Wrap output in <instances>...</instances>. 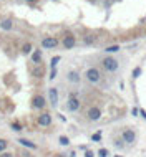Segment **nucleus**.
I'll return each instance as SVG.
<instances>
[{
  "label": "nucleus",
  "instance_id": "5",
  "mask_svg": "<svg viewBox=\"0 0 146 157\" xmlns=\"http://www.w3.org/2000/svg\"><path fill=\"white\" fill-rule=\"evenodd\" d=\"M57 45H58V40L55 38V37H46V38H43V40H42V46H43L45 50L55 48Z\"/></svg>",
  "mask_w": 146,
  "mask_h": 157
},
{
  "label": "nucleus",
  "instance_id": "13",
  "mask_svg": "<svg viewBox=\"0 0 146 157\" xmlns=\"http://www.w3.org/2000/svg\"><path fill=\"white\" fill-rule=\"evenodd\" d=\"M32 61L35 65H38L40 61H42V51H40V50H35V51L32 53Z\"/></svg>",
  "mask_w": 146,
  "mask_h": 157
},
{
  "label": "nucleus",
  "instance_id": "9",
  "mask_svg": "<svg viewBox=\"0 0 146 157\" xmlns=\"http://www.w3.org/2000/svg\"><path fill=\"white\" fill-rule=\"evenodd\" d=\"M48 96H50V104L53 108H57L58 106V91H57V88H50L48 89Z\"/></svg>",
  "mask_w": 146,
  "mask_h": 157
},
{
  "label": "nucleus",
  "instance_id": "30",
  "mask_svg": "<svg viewBox=\"0 0 146 157\" xmlns=\"http://www.w3.org/2000/svg\"><path fill=\"white\" fill-rule=\"evenodd\" d=\"M25 2H28V3H35L37 0H25Z\"/></svg>",
  "mask_w": 146,
  "mask_h": 157
},
{
  "label": "nucleus",
  "instance_id": "10",
  "mask_svg": "<svg viewBox=\"0 0 146 157\" xmlns=\"http://www.w3.org/2000/svg\"><path fill=\"white\" fill-rule=\"evenodd\" d=\"M75 45H76V40H75L73 35H66L65 38H63V46H65L66 50H72Z\"/></svg>",
  "mask_w": 146,
  "mask_h": 157
},
{
  "label": "nucleus",
  "instance_id": "18",
  "mask_svg": "<svg viewBox=\"0 0 146 157\" xmlns=\"http://www.w3.org/2000/svg\"><path fill=\"white\" fill-rule=\"evenodd\" d=\"M58 61H60V56H53V58H52V61H50V66H52V70H55V68H57Z\"/></svg>",
  "mask_w": 146,
  "mask_h": 157
},
{
  "label": "nucleus",
  "instance_id": "28",
  "mask_svg": "<svg viewBox=\"0 0 146 157\" xmlns=\"http://www.w3.org/2000/svg\"><path fill=\"white\" fill-rule=\"evenodd\" d=\"M138 112H139V109H136V108H133V109H131V114H133V116H138Z\"/></svg>",
  "mask_w": 146,
  "mask_h": 157
},
{
  "label": "nucleus",
  "instance_id": "2",
  "mask_svg": "<svg viewBox=\"0 0 146 157\" xmlns=\"http://www.w3.org/2000/svg\"><path fill=\"white\" fill-rule=\"evenodd\" d=\"M101 65H103V68H105L106 71H110V73H113V71H116L118 70V61L115 58H111V56H106V58H103V61H101Z\"/></svg>",
  "mask_w": 146,
  "mask_h": 157
},
{
  "label": "nucleus",
  "instance_id": "22",
  "mask_svg": "<svg viewBox=\"0 0 146 157\" xmlns=\"http://www.w3.org/2000/svg\"><path fill=\"white\" fill-rule=\"evenodd\" d=\"M12 129H13V131H17V132H18V131H22L23 127H22V124H18V122H13V124H12Z\"/></svg>",
  "mask_w": 146,
  "mask_h": 157
},
{
  "label": "nucleus",
  "instance_id": "20",
  "mask_svg": "<svg viewBox=\"0 0 146 157\" xmlns=\"http://www.w3.org/2000/svg\"><path fill=\"white\" fill-rule=\"evenodd\" d=\"M95 41H96V37H93V35L85 37V43H88V45H91V43H95Z\"/></svg>",
  "mask_w": 146,
  "mask_h": 157
},
{
  "label": "nucleus",
  "instance_id": "14",
  "mask_svg": "<svg viewBox=\"0 0 146 157\" xmlns=\"http://www.w3.org/2000/svg\"><path fill=\"white\" fill-rule=\"evenodd\" d=\"M68 81H72V83H78V81H80L78 71H70V73H68Z\"/></svg>",
  "mask_w": 146,
  "mask_h": 157
},
{
  "label": "nucleus",
  "instance_id": "16",
  "mask_svg": "<svg viewBox=\"0 0 146 157\" xmlns=\"http://www.w3.org/2000/svg\"><path fill=\"white\" fill-rule=\"evenodd\" d=\"M32 45H30V43H25V45L22 46V51H23V55H28V53H32Z\"/></svg>",
  "mask_w": 146,
  "mask_h": 157
},
{
  "label": "nucleus",
  "instance_id": "12",
  "mask_svg": "<svg viewBox=\"0 0 146 157\" xmlns=\"http://www.w3.org/2000/svg\"><path fill=\"white\" fill-rule=\"evenodd\" d=\"M0 28H2V30H7V32H8V30H12V28H13V22L10 18L2 20V22H0Z\"/></svg>",
  "mask_w": 146,
  "mask_h": 157
},
{
  "label": "nucleus",
  "instance_id": "1",
  "mask_svg": "<svg viewBox=\"0 0 146 157\" xmlns=\"http://www.w3.org/2000/svg\"><path fill=\"white\" fill-rule=\"evenodd\" d=\"M85 78L88 83H91V85H98L100 81H101V73H100L98 68H88L85 71Z\"/></svg>",
  "mask_w": 146,
  "mask_h": 157
},
{
  "label": "nucleus",
  "instance_id": "17",
  "mask_svg": "<svg viewBox=\"0 0 146 157\" xmlns=\"http://www.w3.org/2000/svg\"><path fill=\"white\" fill-rule=\"evenodd\" d=\"M58 142H60V144H61V145H68V144H70V139L66 137V136H60Z\"/></svg>",
  "mask_w": 146,
  "mask_h": 157
},
{
  "label": "nucleus",
  "instance_id": "3",
  "mask_svg": "<svg viewBox=\"0 0 146 157\" xmlns=\"http://www.w3.org/2000/svg\"><path fill=\"white\" fill-rule=\"evenodd\" d=\"M66 108H68V111H72V112L78 111V109H80V99L76 98L75 94H72V96L68 98V103H66Z\"/></svg>",
  "mask_w": 146,
  "mask_h": 157
},
{
  "label": "nucleus",
  "instance_id": "23",
  "mask_svg": "<svg viewBox=\"0 0 146 157\" xmlns=\"http://www.w3.org/2000/svg\"><path fill=\"white\" fill-rule=\"evenodd\" d=\"M100 139H101V134H100V132H96V134H93V136H91V141H93V142H98Z\"/></svg>",
  "mask_w": 146,
  "mask_h": 157
},
{
  "label": "nucleus",
  "instance_id": "27",
  "mask_svg": "<svg viewBox=\"0 0 146 157\" xmlns=\"http://www.w3.org/2000/svg\"><path fill=\"white\" fill-rule=\"evenodd\" d=\"M85 157H95V154H93L91 151H86L85 152Z\"/></svg>",
  "mask_w": 146,
  "mask_h": 157
},
{
  "label": "nucleus",
  "instance_id": "4",
  "mask_svg": "<svg viewBox=\"0 0 146 157\" xmlns=\"http://www.w3.org/2000/svg\"><path fill=\"white\" fill-rule=\"evenodd\" d=\"M37 124H38V126H43V127L50 126V124H52V114H48V112L40 114L38 119H37Z\"/></svg>",
  "mask_w": 146,
  "mask_h": 157
},
{
  "label": "nucleus",
  "instance_id": "29",
  "mask_svg": "<svg viewBox=\"0 0 146 157\" xmlns=\"http://www.w3.org/2000/svg\"><path fill=\"white\" fill-rule=\"evenodd\" d=\"M139 114H141V116L146 119V111H145V109H139Z\"/></svg>",
  "mask_w": 146,
  "mask_h": 157
},
{
  "label": "nucleus",
  "instance_id": "19",
  "mask_svg": "<svg viewBox=\"0 0 146 157\" xmlns=\"http://www.w3.org/2000/svg\"><path fill=\"white\" fill-rule=\"evenodd\" d=\"M7 145H8V142H7L5 139H0V154H2V152H5Z\"/></svg>",
  "mask_w": 146,
  "mask_h": 157
},
{
  "label": "nucleus",
  "instance_id": "21",
  "mask_svg": "<svg viewBox=\"0 0 146 157\" xmlns=\"http://www.w3.org/2000/svg\"><path fill=\"white\" fill-rule=\"evenodd\" d=\"M98 156L100 157H108V156H110V152H108V149H100V151H98Z\"/></svg>",
  "mask_w": 146,
  "mask_h": 157
},
{
  "label": "nucleus",
  "instance_id": "11",
  "mask_svg": "<svg viewBox=\"0 0 146 157\" xmlns=\"http://www.w3.org/2000/svg\"><path fill=\"white\" fill-rule=\"evenodd\" d=\"M20 145H23V147H27V149H32V151H35L37 149V144H33L32 141H28V139H23V137H20L18 141H17Z\"/></svg>",
  "mask_w": 146,
  "mask_h": 157
},
{
  "label": "nucleus",
  "instance_id": "7",
  "mask_svg": "<svg viewBox=\"0 0 146 157\" xmlns=\"http://www.w3.org/2000/svg\"><path fill=\"white\" fill-rule=\"evenodd\" d=\"M100 118H101V109H100V108L93 106V108L88 109V119H90V121H98Z\"/></svg>",
  "mask_w": 146,
  "mask_h": 157
},
{
  "label": "nucleus",
  "instance_id": "24",
  "mask_svg": "<svg viewBox=\"0 0 146 157\" xmlns=\"http://www.w3.org/2000/svg\"><path fill=\"white\" fill-rule=\"evenodd\" d=\"M139 74H141V68H134V71H133V76H134V78H138Z\"/></svg>",
  "mask_w": 146,
  "mask_h": 157
},
{
  "label": "nucleus",
  "instance_id": "15",
  "mask_svg": "<svg viewBox=\"0 0 146 157\" xmlns=\"http://www.w3.org/2000/svg\"><path fill=\"white\" fill-rule=\"evenodd\" d=\"M119 50H121L119 45H111V46H106V48H105L106 53H116V51H119Z\"/></svg>",
  "mask_w": 146,
  "mask_h": 157
},
{
  "label": "nucleus",
  "instance_id": "25",
  "mask_svg": "<svg viewBox=\"0 0 146 157\" xmlns=\"http://www.w3.org/2000/svg\"><path fill=\"white\" fill-rule=\"evenodd\" d=\"M55 78H57V68L52 70V73H50V79H55Z\"/></svg>",
  "mask_w": 146,
  "mask_h": 157
},
{
  "label": "nucleus",
  "instance_id": "6",
  "mask_svg": "<svg viewBox=\"0 0 146 157\" xmlns=\"http://www.w3.org/2000/svg\"><path fill=\"white\" fill-rule=\"evenodd\" d=\"M45 98L43 96H40V94H37V96H33V99H32V106L35 108V109H43L45 108Z\"/></svg>",
  "mask_w": 146,
  "mask_h": 157
},
{
  "label": "nucleus",
  "instance_id": "31",
  "mask_svg": "<svg viewBox=\"0 0 146 157\" xmlns=\"http://www.w3.org/2000/svg\"><path fill=\"white\" fill-rule=\"evenodd\" d=\"M116 157H121V156H116Z\"/></svg>",
  "mask_w": 146,
  "mask_h": 157
},
{
  "label": "nucleus",
  "instance_id": "8",
  "mask_svg": "<svg viewBox=\"0 0 146 157\" xmlns=\"http://www.w3.org/2000/svg\"><path fill=\"white\" fill-rule=\"evenodd\" d=\"M136 141V134L131 129H125L123 131V142H128V144H133Z\"/></svg>",
  "mask_w": 146,
  "mask_h": 157
},
{
  "label": "nucleus",
  "instance_id": "26",
  "mask_svg": "<svg viewBox=\"0 0 146 157\" xmlns=\"http://www.w3.org/2000/svg\"><path fill=\"white\" fill-rule=\"evenodd\" d=\"M0 157H13V154H12V152H2Z\"/></svg>",
  "mask_w": 146,
  "mask_h": 157
}]
</instances>
